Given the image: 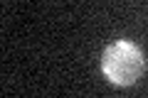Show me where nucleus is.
Returning a JSON list of instances; mask_svg holds the SVG:
<instances>
[{"instance_id":"obj_1","label":"nucleus","mask_w":148,"mask_h":98,"mask_svg":"<svg viewBox=\"0 0 148 98\" xmlns=\"http://www.w3.org/2000/svg\"><path fill=\"white\" fill-rule=\"evenodd\" d=\"M146 71V54L133 39H116L101 52V74L119 88L138 83Z\"/></svg>"}]
</instances>
